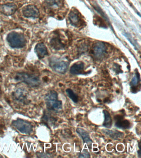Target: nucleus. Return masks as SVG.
Segmentation results:
<instances>
[{
    "instance_id": "obj_5",
    "label": "nucleus",
    "mask_w": 141,
    "mask_h": 158,
    "mask_svg": "<svg viewBox=\"0 0 141 158\" xmlns=\"http://www.w3.org/2000/svg\"><path fill=\"white\" fill-rule=\"evenodd\" d=\"M49 65L53 70L60 74L66 73L69 67L68 63L64 60H52L49 63Z\"/></svg>"
},
{
    "instance_id": "obj_1",
    "label": "nucleus",
    "mask_w": 141,
    "mask_h": 158,
    "mask_svg": "<svg viewBox=\"0 0 141 158\" xmlns=\"http://www.w3.org/2000/svg\"><path fill=\"white\" fill-rule=\"evenodd\" d=\"M45 100L48 109L58 112L62 110V102L58 99V94L56 91H49L46 95Z\"/></svg>"
},
{
    "instance_id": "obj_18",
    "label": "nucleus",
    "mask_w": 141,
    "mask_h": 158,
    "mask_svg": "<svg viewBox=\"0 0 141 158\" xmlns=\"http://www.w3.org/2000/svg\"><path fill=\"white\" fill-rule=\"evenodd\" d=\"M66 92L68 96L75 103H77L78 101V97L76 94L71 89H67L66 90Z\"/></svg>"
},
{
    "instance_id": "obj_16",
    "label": "nucleus",
    "mask_w": 141,
    "mask_h": 158,
    "mask_svg": "<svg viewBox=\"0 0 141 158\" xmlns=\"http://www.w3.org/2000/svg\"><path fill=\"white\" fill-rule=\"evenodd\" d=\"M115 126L117 128L120 129H128L130 127V123L129 121L127 120H123V118L116 121Z\"/></svg>"
},
{
    "instance_id": "obj_22",
    "label": "nucleus",
    "mask_w": 141,
    "mask_h": 158,
    "mask_svg": "<svg viewBox=\"0 0 141 158\" xmlns=\"http://www.w3.org/2000/svg\"><path fill=\"white\" fill-rule=\"evenodd\" d=\"M138 154L139 156V157L141 156V153L140 152V150H139L138 151Z\"/></svg>"
},
{
    "instance_id": "obj_17",
    "label": "nucleus",
    "mask_w": 141,
    "mask_h": 158,
    "mask_svg": "<svg viewBox=\"0 0 141 158\" xmlns=\"http://www.w3.org/2000/svg\"><path fill=\"white\" fill-rule=\"evenodd\" d=\"M50 43L52 47L56 49H61L64 46V44L59 38H53L51 41Z\"/></svg>"
},
{
    "instance_id": "obj_21",
    "label": "nucleus",
    "mask_w": 141,
    "mask_h": 158,
    "mask_svg": "<svg viewBox=\"0 0 141 158\" xmlns=\"http://www.w3.org/2000/svg\"><path fill=\"white\" fill-rule=\"evenodd\" d=\"M90 153L86 149H84L79 154V158H90Z\"/></svg>"
},
{
    "instance_id": "obj_13",
    "label": "nucleus",
    "mask_w": 141,
    "mask_h": 158,
    "mask_svg": "<svg viewBox=\"0 0 141 158\" xmlns=\"http://www.w3.org/2000/svg\"><path fill=\"white\" fill-rule=\"evenodd\" d=\"M85 65L82 62H77L74 64L70 68V72L74 75H80L83 73Z\"/></svg>"
},
{
    "instance_id": "obj_6",
    "label": "nucleus",
    "mask_w": 141,
    "mask_h": 158,
    "mask_svg": "<svg viewBox=\"0 0 141 158\" xmlns=\"http://www.w3.org/2000/svg\"><path fill=\"white\" fill-rule=\"evenodd\" d=\"M22 11L23 16L26 18L37 19L40 16L39 9L34 5H29L24 6Z\"/></svg>"
},
{
    "instance_id": "obj_8",
    "label": "nucleus",
    "mask_w": 141,
    "mask_h": 158,
    "mask_svg": "<svg viewBox=\"0 0 141 158\" xmlns=\"http://www.w3.org/2000/svg\"><path fill=\"white\" fill-rule=\"evenodd\" d=\"M18 8L15 4L8 3L0 6V12L7 16H10L14 14Z\"/></svg>"
},
{
    "instance_id": "obj_2",
    "label": "nucleus",
    "mask_w": 141,
    "mask_h": 158,
    "mask_svg": "<svg viewBox=\"0 0 141 158\" xmlns=\"http://www.w3.org/2000/svg\"><path fill=\"white\" fill-rule=\"evenodd\" d=\"M7 41L11 48L20 49L24 48L27 43L25 36L22 33L13 31L7 36Z\"/></svg>"
},
{
    "instance_id": "obj_15",
    "label": "nucleus",
    "mask_w": 141,
    "mask_h": 158,
    "mask_svg": "<svg viewBox=\"0 0 141 158\" xmlns=\"http://www.w3.org/2000/svg\"><path fill=\"white\" fill-rule=\"evenodd\" d=\"M103 113L104 115L105 120L103 126L106 128H111L112 125V120L111 114L106 110H104Z\"/></svg>"
},
{
    "instance_id": "obj_4",
    "label": "nucleus",
    "mask_w": 141,
    "mask_h": 158,
    "mask_svg": "<svg viewBox=\"0 0 141 158\" xmlns=\"http://www.w3.org/2000/svg\"><path fill=\"white\" fill-rule=\"evenodd\" d=\"M12 124L20 132L23 134H29L33 130V126L30 122L18 118L13 121Z\"/></svg>"
},
{
    "instance_id": "obj_12",
    "label": "nucleus",
    "mask_w": 141,
    "mask_h": 158,
    "mask_svg": "<svg viewBox=\"0 0 141 158\" xmlns=\"http://www.w3.org/2000/svg\"><path fill=\"white\" fill-rule=\"evenodd\" d=\"M103 133L106 135L115 140H118L122 139L124 136V133L117 130H110L107 129L102 130Z\"/></svg>"
},
{
    "instance_id": "obj_10",
    "label": "nucleus",
    "mask_w": 141,
    "mask_h": 158,
    "mask_svg": "<svg viewBox=\"0 0 141 158\" xmlns=\"http://www.w3.org/2000/svg\"><path fill=\"white\" fill-rule=\"evenodd\" d=\"M34 52L39 59H42L48 55V51L44 43H38L34 48Z\"/></svg>"
},
{
    "instance_id": "obj_11",
    "label": "nucleus",
    "mask_w": 141,
    "mask_h": 158,
    "mask_svg": "<svg viewBox=\"0 0 141 158\" xmlns=\"http://www.w3.org/2000/svg\"><path fill=\"white\" fill-rule=\"evenodd\" d=\"M68 19L73 26L79 27L81 25L82 20L78 13L76 11H72L69 14Z\"/></svg>"
},
{
    "instance_id": "obj_14",
    "label": "nucleus",
    "mask_w": 141,
    "mask_h": 158,
    "mask_svg": "<svg viewBox=\"0 0 141 158\" xmlns=\"http://www.w3.org/2000/svg\"><path fill=\"white\" fill-rule=\"evenodd\" d=\"M45 3L48 8L52 10L60 8L63 4L62 0H46Z\"/></svg>"
},
{
    "instance_id": "obj_19",
    "label": "nucleus",
    "mask_w": 141,
    "mask_h": 158,
    "mask_svg": "<svg viewBox=\"0 0 141 158\" xmlns=\"http://www.w3.org/2000/svg\"><path fill=\"white\" fill-rule=\"evenodd\" d=\"M15 96L18 100L23 101L25 98L26 95L25 93H23L22 90L19 89L15 92Z\"/></svg>"
},
{
    "instance_id": "obj_20",
    "label": "nucleus",
    "mask_w": 141,
    "mask_h": 158,
    "mask_svg": "<svg viewBox=\"0 0 141 158\" xmlns=\"http://www.w3.org/2000/svg\"><path fill=\"white\" fill-rule=\"evenodd\" d=\"M140 80L139 75L137 74L135 75L132 78V81H131V84L132 86V87H135L138 85V82H139Z\"/></svg>"
},
{
    "instance_id": "obj_9",
    "label": "nucleus",
    "mask_w": 141,
    "mask_h": 158,
    "mask_svg": "<svg viewBox=\"0 0 141 158\" xmlns=\"http://www.w3.org/2000/svg\"><path fill=\"white\" fill-rule=\"evenodd\" d=\"M76 132L82 138L84 143H86L89 149L91 150L92 147V140L90 138L88 133L85 130L80 128L77 129Z\"/></svg>"
},
{
    "instance_id": "obj_7",
    "label": "nucleus",
    "mask_w": 141,
    "mask_h": 158,
    "mask_svg": "<svg viewBox=\"0 0 141 158\" xmlns=\"http://www.w3.org/2000/svg\"><path fill=\"white\" fill-rule=\"evenodd\" d=\"M107 48L105 44L101 42L96 43L94 46L93 51L95 58L97 59H101L105 56Z\"/></svg>"
},
{
    "instance_id": "obj_3",
    "label": "nucleus",
    "mask_w": 141,
    "mask_h": 158,
    "mask_svg": "<svg viewBox=\"0 0 141 158\" xmlns=\"http://www.w3.org/2000/svg\"><path fill=\"white\" fill-rule=\"evenodd\" d=\"M15 80L17 81L24 82L33 87H37L41 84L39 77L26 73H17L15 76Z\"/></svg>"
}]
</instances>
